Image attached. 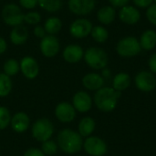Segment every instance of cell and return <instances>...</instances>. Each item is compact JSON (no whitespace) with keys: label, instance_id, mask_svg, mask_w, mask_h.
<instances>
[{"label":"cell","instance_id":"6da1fadb","mask_svg":"<svg viewBox=\"0 0 156 156\" xmlns=\"http://www.w3.org/2000/svg\"><path fill=\"white\" fill-rule=\"evenodd\" d=\"M122 92L115 90L111 87H102L98 90L94 95V102L97 108L104 112H112L121 98Z\"/></svg>","mask_w":156,"mask_h":156},{"label":"cell","instance_id":"7a4b0ae2","mask_svg":"<svg viewBox=\"0 0 156 156\" xmlns=\"http://www.w3.org/2000/svg\"><path fill=\"white\" fill-rule=\"evenodd\" d=\"M58 145L59 149L69 154L79 153L82 146V136L70 129H64L59 132L58 135Z\"/></svg>","mask_w":156,"mask_h":156},{"label":"cell","instance_id":"3957f363","mask_svg":"<svg viewBox=\"0 0 156 156\" xmlns=\"http://www.w3.org/2000/svg\"><path fill=\"white\" fill-rule=\"evenodd\" d=\"M86 63L93 69H105L108 64V55L104 49L98 47L89 48L84 53Z\"/></svg>","mask_w":156,"mask_h":156},{"label":"cell","instance_id":"277c9868","mask_svg":"<svg viewBox=\"0 0 156 156\" xmlns=\"http://www.w3.org/2000/svg\"><path fill=\"white\" fill-rule=\"evenodd\" d=\"M117 53L123 58H132L137 56L142 48L139 40L134 37H125L118 41L116 45Z\"/></svg>","mask_w":156,"mask_h":156},{"label":"cell","instance_id":"5b68a950","mask_svg":"<svg viewBox=\"0 0 156 156\" xmlns=\"http://www.w3.org/2000/svg\"><path fill=\"white\" fill-rule=\"evenodd\" d=\"M54 133L53 123L47 118H41L37 120L31 128L32 136L38 142H46L50 140Z\"/></svg>","mask_w":156,"mask_h":156},{"label":"cell","instance_id":"8992f818","mask_svg":"<svg viewBox=\"0 0 156 156\" xmlns=\"http://www.w3.org/2000/svg\"><path fill=\"white\" fill-rule=\"evenodd\" d=\"M24 15L21 8L16 4H8L2 10V18L4 22L11 27L22 25L24 22Z\"/></svg>","mask_w":156,"mask_h":156},{"label":"cell","instance_id":"52a82bcc","mask_svg":"<svg viewBox=\"0 0 156 156\" xmlns=\"http://www.w3.org/2000/svg\"><path fill=\"white\" fill-rule=\"evenodd\" d=\"M85 152L90 156H103L107 153L106 143L96 136H89L83 143Z\"/></svg>","mask_w":156,"mask_h":156},{"label":"cell","instance_id":"ba28073f","mask_svg":"<svg viewBox=\"0 0 156 156\" xmlns=\"http://www.w3.org/2000/svg\"><path fill=\"white\" fill-rule=\"evenodd\" d=\"M135 85L138 90L144 92L153 91L156 88V78L154 73L143 70L135 76Z\"/></svg>","mask_w":156,"mask_h":156},{"label":"cell","instance_id":"9c48e42d","mask_svg":"<svg viewBox=\"0 0 156 156\" xmlns=\"http://www.w3.org/2000/svg\"><path fill=\"white\" fill-rule=\"evenodd\" d=\"M92 27V23L89 19L80 18L70 25L69 32L71 36L76 38H84L90 34Z\"/></svg>","mask_w":156,"mask_h":156},{"label":"cell","instance_id":"30bf717a","mask_svg":"<svg viewBox=\"0 0 156 156\" xmlns=\"http://www.w3.org/2000/svg\"><path fill=\"white\" fill-rule=\"evenodd\" d=\"M95 0H69V10L78 16H86L91 13L95 8Z\"/></svg>","mask_w":156,"mask_h":156},{"label":"cell","instance_id":"8fae6325","mask_svg":"<svg viewBox=\"0 0 156 156\" xmlns=\"http://www.w3.org/2000/svg\"><path fill=\"white\" fill-rule=\"evenodd\" d=\"M59 48H60L59 41L53 35L46 36L41 39L40 50H41V53L47 58L55 57L58 53Z\"/></svg>","mask_w":156,"mask_h":156},{"label":"cell","instance_id":"7c38bea8","mask_svg":"<svg viewBox=\"0 0 156 156\" xmlns=\"http://www.w3.org/2000/svg\"><path fill=\"white\" fill-rule=\"evenodd\" d=\"M55 115L61 122H71L76 117V110L72 104L69 102H61L57 105L55 109Z\"/></svg>","mask_w":156,"mask_h":156},{"label":"cell","instance_id":"4fadbf2b","mask_svg":"<svg viewBox=\"0 0 156 156\" xmlns=\"http://www.w3.org/2000/svg\"><path fill=\"white\" fill-rule=\"evenodd\" d=\"M120 20L127 25H135L141 19L140 11L133 5L122 6L119 11Z\"/></svg>","mask_w":156,"mask_h":156},{"label":"cell","instance_id":"5bb4252c","mask_svg":"<svg viewBox=\"0 0 156 156\" xmlns=\"http://www.w3.org/2000/svg\"><path fill=\"white\" fill-rule=\"evenodd\" d=\"M20 69L23 75L29 80L35 79L39 72V67L37 60L32 57H25L20 61Z\"/></svg>","mask_w":156,"mask_h":156},{"label":"cell","instance_id":"9a60e30c","mask_svg":"<svg viewBox=\"0 0 156 156\" xmlns=\"http://www.w3.org/2000/svg\"><path fill=\"white\" fill-rule=\"evenodd\" d=\"M72 105L79 112H87L92 106L91 97L86 91H79L73 96Z\"/></svg>","mask_w":156,"mask_h":156},{"label":"cell","instance_id":"2e32d148","mask_svg":"<svg viewBox=\"0 0 156 156\" xmlns=\"http://www.w3.org/2000/svg\"><path fill=\"white\" fill-rule=\"evenodd\" d=\"M11 127L12 129L16 132V133H24L26 132L30 124V120L29 117L27 113L20 112L16 113L12 118H11V122H10Z\"/></svg>","mask_w":156,"mask_h":156},{"label":"cell","instance_id":"e0dca14e","mask_svg":"<svg viewBox=\"0 0 156 156\" xmlns=\"http://www.w3.org/2000/svg\"><path fill=\"white\" fill-rule=\"evenodd\" d=\"M84 57L83 48L79 45H69L63 50V58L69 63H77Z\"/></svg>","mask_w":156,"mask_h":156},{"label":"cell","instance_id":"ac0fdd59","mask_svg":"<svg viewBox=\"0 0 156 156\" xmlns=\"http://www.w3.org/2000/svg\"><path fill=\"white\" fill-rule=\"evenodd\" d=\"M83 86L90 90H98L104 85V79L98 73H89L82 79Z\"/></svg>","mask_w":156,"mask_h":156},{"label":"cell","instance_id":"d6986e66","mask_svg":"<svg viewBox=\"0 0 156 156\" xmlns=\"http://www.w3.org/2000/svg\"><path fill=\"white\" fill-rule=\"evenodd\" d=\"M28 38V31L27 28L23 26L19 25L14 27L12 31L10 32V40L15 45H23Z\"/></svg>","mask_w":156,"mask_h":156},{"label":"cell","instance_id":"ffe728a7","mask_svg":"<svg viewBox=\"0 0 156 156\" xmlns=\"http://www.w3.org/2000/svg\"><path fill=\"white\" fill-rule=\"evenodd\" d=\"M116 17V10L112 5H105L99 9L97 13L98 20L103 25L112 24Z\"/></svg>","mask_w":156,"mask_h":156},{"label":"cell","instance_id":"44dd1931","mask_svg":"<svg viewBox=\"0 0 156 156\" xmlns=\"http://www.w3.org/2000/svg\"><path fill=\"white\" fill-rule=\"evenodd\" d=\"M140 45L142 49L152 50L156 47V32L153 29L145 30L140 37Z\"/></svg>","mask_w":156,"mask_h":156},{"label":"cell","instance_id":"7402d4cb","mask_svg":"<svg viewBox=\"0 0 156 156\" xmlns=\"http://www.w3.org/2000/svg\"><path fill=\"white\" fill-rule=\"evenodd\" d=\"M112 85H113L112 88L115 90H118L121 92L122 90H125L131 85V78H130L129 74H127L125 72H120V73L116 74L113 78Z\"/></svg>","mask_w":156,"mask_h":156},{"label":"cell","instance_id":"603a6c76","mask_svg":"<svg viewBox=\"0 0 156 156\" xmlns=\"http://www.w3.org/2000/svg\"><path fill=\"white\" fill-rule=\"evenodd\" d=\"M95 121L91 117H84L79 123V133L82 137H89L95 130Z\"/></svg>","mask_w":156,"mask_h":156},{"label":"cell","instance_id":"cb8c5ba5","mask_svg":"<svg viewBox=\"0 0 156 156\" xmlns=\"http://www.w3.org/2000/svg\"><path fill=\"white\" fill-rule=\"evenodd\" d=\"M62 27V23L61 20L58 17H49L48 19H47V21L45 22L44 25V28L46 30L47 33H48L49 35H55L57 33H58L60 31Z\"/></svg>","mask_w":156,"mask_h":156},{"label":"cell","instance_id":"d4e9b609","mask_svg":"<svg viewBox=\"0 0 156 156\" xmlns=\"http://www.w3.org/2000/svg\"><path fill=\"white\" fill-rule=\"evenodd\" d=\"M37 3L48 12H57L63 6V0H37Z\"/></svg>","mask_w":156,"mask_h":156},{"label":"cell","instance_id":"484cf974","mask_svg":"<svg viewBox=\"0 0 156 156\" xmlns=\"http://www.w3.org/2000/svg\"><path fill=\"white\" fill-rule=\"evenodd\" d=\"M92 38L98 43H104L109 37L108 30L102 26H96L92 27L90 32Z\"/></svg>","mask_w":156,"mask_h":156},{"label":"cell","instance_id":"4316f807","mask_svg":"<svg viewBox=\"0 0 156 156\" xmlns=\"http://www.w3.org/2000/svg\"><path fill=\"white\" fill-rule=\"evenodd\" d=\"M12 90V80L9 76L0 73V97L7 96Z\"/></svg>","mask_w":156,"mask_h":156},{"label":"cell","instance_id":"83f0119b","mask_svg":"<svg viewBox=\"0 0 156 156\" xmlns=\"http://www.w3.org/2000/svg\"><path fill=\"white\" fill-rule=\"evenodd\" d=\"M20 70V64L17 62V60L11 58L5 62L4 64V72L7 76H15L18 73Z\"/></svg>","mask_w":156,"mask_h":156},{"label":"cell","instance_id":"f1b7e54d","mask_svg":"<svg viewBox=\"0 0 156 156\" xmlns=\"http://www.w3.org/2000/svg\"><path fill=\"white\" fill-rule=\"evenodd\" d=\"M58 145L56 142L52 140H48L46 142L42 143L41 145V151L44 153L46 155H53L58 152Z\"/></svg>","mask_w":156,"mask_h":156},{"label":"cell","instance_id":"f546056e","mask_svg":"<svg viewBox=\"0 0 156 156\" xmlns=\"http://www.w3.org/2000/svg\"><path fill=\"white\" fill-rule=\"evenodd\" d=\"M11 122V115L7 108L0 106V130L5 129Z\"/></svg>","mask_w":156,"mask_h":156},{"label":"cell","instance_id":"4dcf8cb0","mask_svg":"<svg viewBox=\"0 0 156 156\" xmlns=\"http://www.w3.org/2000/svg\"><path fill=\"white\" fill-rule=\"evenodd\" d=\"M41 20V16L37 12H29L24 15V22L29 25H37Z\"/></svg>","mask_w":156,"mask_h":156},{"label":"cell","instance_id":"1f68e13d","mask_svg":"<svg viewBox=\"0 0 156 156\" xmlns=\"http://www.w3.org/2000/svg\"><path fill=\"white\" fill-rule=\"evenodd\" d=\"M146 17L148 21L156 26V4H152L146 10Z\"/></svg>","mask_w":156,"mask_h":156},{"label":"cell","instance_id":"d6a6232c","mask_svg":"<svg viewBox=\"0 0 156 156\" xmlns=\"http://www.w3.org/2000/svg\"><path fill=\"white\" fill-rule=\"evenodd\" d=\"M19 3L21 6L27 9H32L38 4L37 0H19Z\"/></svg>","mask_w":156,"mask_h":156},{"label":"cell","instance_id":"836d02e7","mask_svg":"<svg viewBox=\"0 0 156 156\" xmlns=\"http://www.w3.org/2000/svg\"><path fill=\"white\" fill-rule=\"evenodd\" d=\"M134 5L141 8H148L154 2V0H133Z\"/></svg>","mask_w":156,"mask_h":156},{"label":"cell","instance_id":"e575fe53","mask_svg":"<svg viewBox=\"0 0 156 156\" xmlns=\"http://www.w3.org/2000/svg\"><path fill=\"white\" fill-rule=\"evenodd\" d=\"M24 156H45L44 153L37 148H30L27 151H26Z\"/></svg>","mask_w":156,"mask_h":156},{"label":"cell","instance_id":"d590c367","mask_svg":"<svg viewBox=\"0 0 156 156\" xmlns=\"http://www.w3.org/2000/svg\"><path fill=\"white\" fill-rule=\"evenodd\" d=\"M46 34H47V32H46L45 28L42 26H37V27H35V28H34V35L37 37H39V38L42 39L44 37L47 36Z\"/></svg>","mask_w":156,"mask_h":156},{"label":"cell","instance_id":"8d00e7d4","mask_svg":"<svg viewBox=\"0 0 156 156\" xmlns=\"http://www.w3.org/2000/svg\"><path fill=\"white\" fill-rule=\"evenodd\" d=\"M148 65H149L151 72L156 74V52L150 57L148 60Z\"/></svg>","mask_w":156,"mask_h":156},{"label":"cell","instance_id":"74e56055","mask_svg":"<svg viewBox=\"0 0 156 156\" xmlns=\"http://www.w3.org/2000/svg\"><path fill=\"white\" fill-rule=\"evenodd\" d=\"M110 4L113 7H122L128 5L130 0H109Z\"/></svg>","mask_w":156,"mask_h":156},{"label":"cell","instance_id":"f35d334b","mask_svg":"<svg viewBox=\"0 0 156 156\" xmlns=\"http://www.w3.org/2000/svg\"><path fill=\"white\" fill-rule=\"evenodd\" d=\"M7 48V43L6 41L0 37V54H3Z\"/></svg>","mask_w":156,"mask_h":156},{"label":"cell","instance_id":"ab89813d","mask_svg":"<svg viewBox=\"0 0 156 156\" xmlns=\"http://www.w3.org/2000/svg\"><path fill=\"white\" fill-rule=\"evenodd\" d=\"M102 75H103V79L104 78H110V76H111V71L108 69H103V71H102Z\"/></svg>","mask_w":156,"mask_h":156},{"label":"cell","instance_id":"60d3db41","mask_svg":"<svg viewBox=\"0 0 156 156\" xmlns=\"http://www.w3.org/2000/svg\"><path fill=\"white\" fill-rule=\"evenodd\" d=\"M154 3H155V4H156V0H154Z\"/></svg>","mask_w":156,"mask_h":156}]
</instances>
